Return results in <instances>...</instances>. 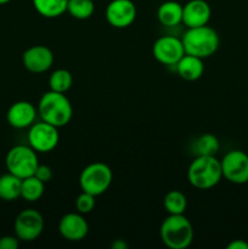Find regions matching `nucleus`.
<instances>
[{
  "instance_id": "1",
  "label": "nucleus",
  "mask_w": 248,
  "mask_h": 249,
  "mask_svg": "<svg viewBox=\"0 0 248 249\" xmlns=\"http://www.w3.org/2000/svg\"><path fill=\"white\" fill-rule=\"evenodd\" d=\"M38 113L41 121L56 128L67 125L73 116L71 101L63 92L50 91L43 94L38 104Z\"/></svg>"
},
{
  "instance_id": "2",
  "label": "nucleus",
  "mask_w": 248,
  "mask_h": 249,
  "mask_svg": "<svg viewBox=\"0 0 248 249\" xmlns=\"http://www.w3.org/2000/svg\"><path fill=\"white\" fill-rule=\"evenodd\" d=\"M221 178V163L215 156H197L187 169V180L192 186L199 190L216 186Z\"/></svg>"
},
{
  "instance_id": "3",
  "label": "nucleus",
  "mask_w": 248,
  "mask_h": 249,
  "mask_svg": "<svg viewBox=\"0 0 248 249\" xmlns=\"http://www.w3.org/2000/svg\"><path fill=\"white\" fill-rule=\"evenodd\" d=\"M185 53L206 58L214 55L220 45V38L215 29L209 26L187 28L182 36Z\"/></svg>"
},
{
  "instance_id": "4",
  "label": "nucleus",
  "mask_w": 248,
  "mask_h": 249,
  "mask_svg": "<svg viewBox=\"0 0 248 249\" xmlns=\"http://www.w3.org/2000/svg\"><path fill=\"white\" fill-rule=\"evenodd\" d=\"M159 235L168 248L185 249L194 240V228L184 214H169L160 225Z\"/></svg>"
},
{
  "instance_id": "5",
  "label": "nucleus",
  "mask_w": 248,
  "mask_h": 249,
  "mask_svg": "<svg viewBox=\"0 0 248 249\" xmlns=\"http://www.w3.org/2000/svg\"><path fill=\"white\" fill-rule=\"evenodd\" d=\"M112 179L113 173L111 168L105 163L95 162L82 170L79 175V185L82 191L97 197L108 190Z\"/></svg>"
},
{
  "instance_id": "6",
  "label": "nucleus",
  "mask_w": 248,
  "mask_h": 249,
  "mask_svg": "<svg viewBox=\"0 0 248 249\" xmlns=\"http://www.w3.org/2000/svg\"><path fill=\"white\" fill-rule=\"evenodd\" d=\"M5 164L9 173L16 175L19 179H26L34 175L39 160L36 152L31 146L17 145L7 152Z\"/></svg>"
},
{
  "instance_id": "7",
  "label": "nucleus",
  "mask_w": 248,
  "mask_h": 249,
  "mask_svg": "<svg viewBox=\"0 0 248 249\" xmlns=\"http://www.w3.org/2000/svg\"><path fill=\"white\" fill-rule=\"evenodd\" d=\"M15 235L19 241L32 242L41 235L44 230V218L36 209H23L17 214L14 223Z\"/></svg>"
},
{
  "instance_id": "8",
  "label": "nucleus",
  "mask_w": 248,
  "mask_h": 249,
  "mask_svg": "<svg viewBox=\"0 0 248 249\" xmlns=\"http://www.w3.org/2000/svg\"><path fill=\"white\" fill-rule=\"evenodd\" d=\"M221 163L223 178L236 185L248 182V155L241 150L229 151Z\"/></svg>"
},
{
  "instance_id": "9",
  "label": "nucleus",
  "mask_w": 248,
  "mask_h": 249,
  "mask_svg": "<svg viewBox=\"0 0 248 249\" xmlns=\"http://www.w3.org/2000/svg\"><path fill=\"white\" fill-rule=\"evenodd\" d=\"M60 141L58 128L41 121L29 126L28 142L35 152L46 153L53 151Z\"/></svg>"
},
{
  "instance_id": "10",
  "label": "nucleus",
  "mask_w": 248,
  "mask_h": 249,
  "mask_svg": "<svg viewBox=\"0 0 248 249\" xmlns=\"http://www.w3.org/2000/svg\"><path fill=\"white\" fill-rule=\"evenodd\" d=\"M152 53L162 65L175 66L185 55V49L181 39L174 36H163L155 41Z\"/></svg>"
},
{
  "instance_id": "11",
  "label": "nucleus",
  "mask_w": 248,
  "mask_h": 249,
  "mask_svg": "<svg viewBox=\"0 0 248 249\" xmlns=\"http://www.w3.org/2000/svg\"><path fill=\"white\" fill-rule=\"evenodd\" d=\"M107 22L114 28H126L136 18V6L131 0H112L105 11Z\"/></svg>"
},
{
  "instance_id": "12",
  "label": "nucleus",
  "mask_w": 248,
  "mask_h": 249,
  "mask_svg": "<svg viewBox=\"0 0 248 249\" xmlns=\"http://www.w3.org/2000/svg\"><path fill=\"white\" fill-rule=\"evenodd\" d=\"M24 68L32 73H44L53 65V53L48 46L33 45L22 55Z\"/></svg>"
},
{
  "instance_id": "13",
  "label": "nucleus",
  "mask_w": 248,
  "mask_h": 249,
  "mask_svg": "<svg viewBox=\"0 0 248 249\" xmlns=\"http://www.w3.org/2000/svg\"><path fill=\"white\" fill-rule=\"evenodd\" d=\"M61 236L71 242L84 240L89 232V225L80 213H67L58 223Z\"/></svg>"
},
{
  "instance_id": "14",
  "label": "nucleus",
  "mask_w": 248,
  "mask_h": 249,
  "mask_svg": "<svg viewBox=\"0 0 248 249\" xmlns=\"http://www.w3.org/2000/svg\"><path fill=\"white\" fill-rule=\"evenodd\" d=\"M212 9L206 0H190L182 6V23L187 28L208 24Z\"/></svg>"
},
{
  "instance_id": "15",
  "label": "nucleus",
  "mask_w": 248,
  "mask_h": 249,
  "mask_svg": "<svg viewBox=\"0 0 248 249\" xmlns=\"http://www.w3.org/2000/svg\"><path fill=\"white\" fill-rule=\"evenodd\" d=\"M36 109L29 101H17L7 109V123L16 129L29 128L34 123Z\"/></svg>"
},
{
  "instance_id": "16",
  "label": "nucleus",
  "mask_w": 248,
  "mask_h": 249,
  "mask_svg": "<svg viewBox=\"0 0 248 249\" xmlns=\"http://www.w3.org/2000/svg\"><path fill=\"white\" fill-rule=\"evenodd\" d=\"M175 66H177V74L182 79L189 80V82H195V80L199 79L204 72L203 58L189 55V53H185Z\"/></svg>"
},
{
  "instance_id": "17",
  "label": "nucleus",
  "mask_w": 248,
  "mask_h": 249,
  "mask_svg": "<svg viewBox=\"0 0 248 249\" xmlns=\"http://www.w3.org/2000/svg\"><path fill=\"white\" fill-rule=\"evenodd\" d=\"M157 18L163 26L175 27L182 22V5L177 1H164L157 10Z\"/></svg>"
},
{
  "instance_id": "18",
  "label": "nucleus",
  "mask_w": 248,
  "mask_h": 249,
  "mask_svg": "<svg viewBox=\"0 0 248 249\" xmlns=\"http://www.w3.org/2000/svg\"><path fill=\"white\" fill-rule=\"evenodd\" d=\"M35 11L46 18H56L67 11L68 0H32Z\"/></svg>"
},
{
  "instance_id": "19",
  "label": "nucleus",
  "mask_w": 248,
  "mask_h": 249,
  "mask_svg": "<svg viewBox=\"0 0 248 249\" xmlns=\"http://www.w3.org/2000/svg\"><path fill=\"white\" fill-rule=\"evenodd\" d=\"M21 185L22 179L11 173L0 175V198L11 202L21 197Z\"/></svg>"
},
{
  "instance_id": "20",
  "label": "nucleus",
  "mask_w": 248,
  "mask_h": 249,
  "mask_svg": "<svg viewBox=\"0 0 248 249\" xmlns=\"http://www.w3.org/2000/svg\"><path fill=\"white\" fill-rule=\"evenodd\" d=\"M45 191V184L36 177H32L22 179L21 185V197L27 202H36L41 198Z\"/></svg>"
},
{
  "instance_id": "21",
  "label": "nucleus",
  "mask_w": 248,
  "mask_h": 249,
  "mask_svg": "<svg viewBox=\"0 0 248 249\" xmlns=\"http://www.w3.org/2000/svg\"><path fill=\"white\" fill-rule=\"evenodd\" d=\"M220 142L213 134H203L195 141V152L197 156H216Z\"/></svg>"
},
{
  "instance_id": "22",
  "label": "nucleus",
  "mask_w": 248,
  "mask_h": 249,
  "mask_svg": "<svg viewBox=\"0 0 248 249\" xmlns=\"http://www.w3.org/2000/svg\"><path fill=\"white\" fill-rule=\"evenodd\" d=\"M73 84V77L71 74L70 71L63 70V68H60V70H56L51 73L50 78H49V87H50V90L57 92H66L71 89Z\"/></svg>"
},
{
  "instance_id": "23",
  "label": "nucleus",
  "mask_w": 248,
  "mask_h": 249,
  "mask_svg": "<svg viewBox=\"0 0 248 249\" xmlns=\"http://www.w3.org/2000/svg\"><path fill=\"white\" fill-rule=\"evenodd\" d=\"M163 206L168 214H184L187 207L186 196L177 190H173L165 195Z\"/></svg>"
},
{
  "instance_id": "24",
  "label": "nucleus",
  "mask_w": 248,
  "mask_h": 249,
  "mask_svg": "<svg viewBox=\"0 0 248 249\" xmlns=\"http://www.w3.org/2000/svg\"><path fill=\"white\" fill-rule=\"evenodd\" d=\"M95 11L92 0H68L67 12L77 19H88Z\"/></svg>"
},
{
  "instance_id": "25",
  "label": "nucleus",
  "mask_w": 248,
  "mask_h": 249,
  "mask_svg": "<svg viewBox=\"0 0 248 249\" xmlns=\"http://www.w3.org/2000/svg\"><path fill=\"white\" fill-rule=\"evenodd\" d=\"M75 208L78 213L80 214H89L95 208V196L90 195L88 192L83 191L75 199Z\"/></svg>"
},
{
  "instance_id": "26",
  "label": "nucleus",
  "mask_w": 248,
  "mask_h": 249,
  "mask_svg": "<svg viewBox=\"0 0 248 249\" xmlns=\"http://www.w3.org/2000/svg\"><path fill=\"white\" fill-rule=\"evenodd\" d=\"M19 246V240L15 236H2L0 237V249H17Z\"/></svg>"
},
{
  "instance_id": "27",
  "label": "nucleus",
  "mask_w": 248,
  "mask_h": 249,
  "mask_svg": "<svg viewBox=\"0 0 248 249\" xmlns=\"http://www.w3.org/2000/svg\"><path fill=\"white\" fill-rule=\"evenodd\" d=\"M34 177H36L40 181H43L44 184H45V182L50 181L51 178H53V170H51V168L48 167V165L39 164L35 173H34Z\"/></svg>"
},
{
  "instance_id": "28",
  "label": "nucleus",
  "mask_w": 248,
  "mask_h": 249,
  "mask_svg": "<svg viewBox=\"0 0 248 249\" xmlns=\"http://www.w3.org/2000/svg\"><path fill=\"white\" fill-rule=\"evenodd\" d=\"M228 249H248V243L243 240H235L229 243Z\"/></svg>"
},
{
  "instance_id": "29",
  "label": "nucleus",
  "mask_w": 248,
  "mask_h": 249,
  "mask_svg": "<svg viewBox=\"0 0 248 249\" xmlns=\"http://www.w3.org/2000/svg\"><path fill=\"white\" fill-rule=\"evenodd\" d=\"M112 248L113 249H126L128 248V245L125 243L124 240H116L113 243H112Z\"/></svg>"
},
{
  "instance_id": "30",
  "label": "nucleus",
  "mask_w": 248,
  "mask_h": 249,
  "mask_svg": "<svg viewBox=\"0 0 248 249\" xmlns=\"http://www.w3.org/2000/svg\"><path fill=\"white\" fill-rule=\"evenodd\" d=\"M11 0H0V5H4V4H7V2H10Z\"/></svg>"
}]
</instances>
